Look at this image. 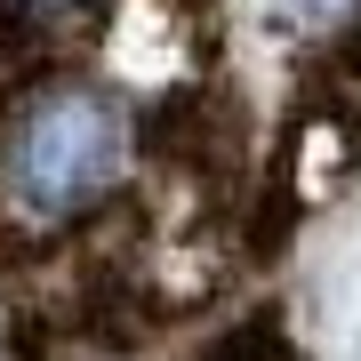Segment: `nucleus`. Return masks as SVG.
<instances>
[{
	"label": "nucleus",
	"mask_w": 361,
	"mask_h": 361,
	"mask_svg": "<svg viewBox=\"0 0 361 361\" xmlns=\"http://www.w3.org/2000/svg\"><path fill=\"white\" fill-rule=\"evenodd\" d=\"M32 16H65V8H80V0H25Z\"/></svg>",
	"instance_id": "obj_2"
},
{
	"label": "nucleus",
	"mask_w": 361,
	"mask_h": 361,
	"mask_svg": "<svg viewBox=\"0 0 361 361\" xmlns=\"http://www.w3.org/2000/svg\"><path fill=\"white\" fill-rule=\"evenodd\" d=\"M129 169V113L97 80H40L0 129V201L32 225H73Z\"/></svg>",
	"instance_id": "obj_1"
}]
</instances>
